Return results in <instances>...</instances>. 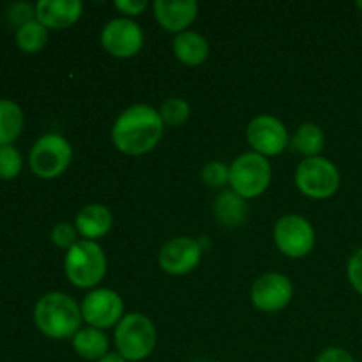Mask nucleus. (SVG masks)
<instances>
[{
    "instance_id": "f257e3e1",
    "label": "nucleus",
    "mask_w": 362,
    "mask_h": 362,
    "mask_svg": "<svg viewBox=\"0 0 362 362\" xmlns=\"http://www.w3.org/2000/svg\"><path fill=\"white\" fill-rule=\"evenodd\" d=\"M165 124L158 110L148 105H133L124 110L112 127V141L126 156L148 154L161 141Z\"/></svg>"
},
{
    "instance_id": "f03ea898",
    "label": "nucleus",
    "mask_w": 362,
    "mask_h": 362,
    "mask_svg": "<svg viewBox=\"0 0 362 362\" xmlns=\"http://www.w3.org/2000/svg\"><path fill=\"white\" fill-rule=\"evenodd\" d=\"M34 322L39 331L52 339H67L81 329V306L62 292H49L37 300Z\"/></svg>"
},
{
    "instance_id": "7ed1b4c3",
    "label": "nucleus",
    "mask_w": 362,
    "mask_h": 362,
    "mask_svg": "<svg viewBox=\"0 0 362 362\" xmlns=\"http://www.w3.org/2000/svg\"><path fill=\"white\" fill-rule=\"evenodd\" d=\"M117 352L127 362H140L152 356L158 343V331L148 317L127 313L115 327L113 334Z\"/></svg>"
},
{
    "instance_id": "20e7f679",
    "label": "nucleus",
    "mask_w": 362,
    "mask_h": 362,
    "mask_svg": "<svg viewBox=\"0 0 362 362\" xmlns=\"http://www.w3.org/2000/svg\"><path fill=\"white\" fill-rule=\"evenodd\" d=\"M64 271L76 288H94L106 274L105 251L95 240H78L71 250H67Z\"/></svg>"
},
{
    "instance_id": "39448f33",
    "label": "nucleus",
    "mask_w": 362,
    "mask_h": 362,
    "mask_svg": "<svg viewBox=\"0 0 362 362\" xmlns=\"http://www.w3.org/2000/svg\"><path fill=\"white\" fill-rule=\"evenodd\" d=\"M296 186L311 200H327L338 193L341 175L338 166L329 159L317 156L300 161L296 170Z\"/></svg>"
},
{
    "instance_id": "423d86ee",
    "label": "nucleus",
    "mask_w": 362,
    "mask_h": 362,
    "mask_svg": "<svg viewBox=\"0 0 362 362\" xmlns=\"http://www.w3.org/2000/svg\"><path fill=\"white\" fill-rule=\"evenodd\" d=\"M272 168L267 158L257 152H244L230 165V187L244 200L258 198L267 191Z\"/></svg>"
},
{
    "instance_id": "0eeeda50",
    "label": "nucleus",
    "mask_w": 362,
    "mask_h": 362,
    "mask_svg": "<svg viewBox=\"0 0 362 362\" xmlns=\"http://www.w3.org/2000/svg\"><path fill=\"white\" fill-rule=\"evenodd\" d=\"M73 147L62 134L49 133L39 138L30 151L32 172L41 179H55L62 175L71 165Z\"/></svg>"
},
{
    "instance_id": "6e6552de",
    "label": "nucleus",
    "mask_w": 362,
    "mask_h": 362,
    "mask_svg": "<svg viewBox=\"0 0 362 362\" xmlns=\"http://www.w3.org/2000/svg\"><path fill=\"white\" fill-rule=\"evenodd\" d=\"M313 225L299 214H286L278 219L274 226L276 247L288 258H304L313 251Z\"/></svg>"
},
{
    "instance_id": "1a4fd4ad",
    "label": "nucleus",
    "mask_w": 362,
    "mask_h": 362,
    "mask_svg": "<svg viewBox=\"0 0 362 362\" xmlns=\"http://www.w3.org/2000/svg\"><path fill=\"white\" fill-rule=\"evenodd\" d=\"M81 317L88 327L106 331L119 325L124 318V300L115 290L95 288L81 303Z\"/></svg>"
},
{
    "instance_id": "9d476101",
    "label": "nucleus",
    "mask_w": 362,
    "mask_h": 362,
    "mask_svg": "<svg viewBox=\"0 0 362 362\" xmlns=\"http://www.w3.org/2000/svg\"><path fill=\"white\" fill-rule=\"evenodd\" d=\"M246 138L253 152L264 156V158L279 156L290 145V136L285 124L274 115L255 117L247 124Z\"/></svg>"
},
{
    "instance_id": "9b49d317",
    "label": "nucleus",
    "mask_w": 362,
    "mask_h": 362,
    "mask_svg": "<svg viewBox=\"0 0 362 362\" xmlns=\"http://www.w3.org/2000/svg\"><path fill=\"white\" fill-rule=\"evenodd\" d=\"M144 30L131 18H115L101 30V45L115 59H131L144 46Z\"/></svg>"
},
{
    "instance_id": "f8f14e48",
    "label": "nucleus",
    "mask_w": 362,
    "mask_h": 362,
    "mask_svg": "<svg viewBox=\"0 0 362 362\" xmlns=\"http://www.w3.org/2000/svg\"><path fill=\"white\" fill-rule=\"evenodd\" d=\"M292 297V281L281 272H267L258 278L251 288V303L264 313H278L285 310Z\"/></svg>"
},
{
    "instance_id": "ddd939ff",
    "label": "nucleus",
    "mask_w": 362,
    "mask_h": 362,
    "mask_svg": "<svg viewBox=\"0 0 362 362\" xmlns=\"http://www.w3.org/2000/svg\"><path fill=\"white\" fill-rule=\"evenodd\" d=\"M202 251L204 247L200 240L193 237H175L159 251V267L172 276L189 274L200 264Z\"/></svg>"
},
{
    "instance_id": "4468645a",
    "label": "nucleus",
    "mask_w": 362,
    "mask_h": 362,
    "mask_svg": "<svg viewBox=\"0 0 362 362\" xmlns=\"http://www.w3.org/2000/svg\"><path fill=\"white\" fill-rule=\"evenodd\" d=\"M154 9V18L158 23L172 34H182L193 25L198 16V2L194 0H180V2H172V0H156L152 4Z\"/></svg>"
},
{
    "instance_id": "2eb2a0df",
    "label": "nucleus",
    "mask_w": 362,
    "mask_h": 362,
    "mask_svg": "<svg viewBox=\"0 0 362 362\" xmlns=\"http://www.w3.org/2000/svg\"><path fill=\"white\" fill-rule=\"evenodd\" d=\"M83 14L80 0H39L35 4V20L53 30H64L76 23Z\"/></svg>"
},
{
    "instance_id": "dca6fc26",
    "label": "nucleus",
    "mask_w": 362,
    "mask_h": 362,
    "mask_svg": "<svg viewBox=\"0 0 362 362\" xmlns=\"http://www.w3.org/2000/svg\"><path fill=\"white\" fill-rule=\"evenodd\" d=\"M113 216L106 205L101 204H88L78 212L76 226L78 233L87 240H95L105 237L112 230Z\"/></svg>"
},
{
    "instance_id": "f3484780",
    "label": "nucleus",
    "mask_w": 362,
    "mask_h": 362,
    "mask_svg": "<svg viewBox=\"0 0 362 362\" xmlns=\"http://www.w3.org/2000/svg\"><path fill=\"white\" fill-rule=\"evenodd\" d=\"M209 42L202 34L194 30H186L173 39V53L177 60L186 66H200L209 59Z\"/></svg>"
},
{
    "instance_id": "a211bd4d",
    "label": "nucleus",
    "mask_w": 362,
    "mask_h": 362,
    "mask_svg": "<svg viewBox=\"0 0 362 362\" xmlns=\"http://www.w3.org/2000/svg\"><path fill=\"white\" fill-rule=\"evenodd\" d=\"M214 216L221 225L237 228L244 225L247 218V204L235 191H221L214 202Z\"/></svg>"
},
{
    "instance_id": "6ab92c4d",
    "label": "nucleus",
    "mask_w": 362,
    "mask_h": 362,
    "mask_svg": "<svg viewBox=\"0 0 362 362\" xmlns=\"http://www.w3.org/2000/svg\"><path fill=\"white\" fill-rule=\"evenodd\" d=\"M73 349L87 361H99L110 352V339L105 331L94 327H81L73 336Z\"/></svg>"
},
{
    "instance_id": "aec40b11",
    "label": "nucleus",
    "mask_w": 362,
    "mask_h": 362,
    "mask_svg": "<svg viewBox=\"0 0 362 362\" xmlns=\"http://www.w3.org/2000/svg\"><path fill=\"white\" fill-rule=\"evenodd\" d=\"M23 129V112L11 99H0V147L11 145Z\"/></svg>"
},
{
    "instance_id": "412c9836",
    "label": "nucleus",
    "mask_w": 362,
    "mask_h": 362,
    "mask_svg": "<svg viewBox=\"0 0 362 362\" xmlns=\"http://www.w3.org/2000/svg\"><path fill=\"white\" fill-rule=\"evenodd\" d=\"M292 147L296 148L299 154L306 156L308 158H317L320 156V152L324 151L325 145V134L322 131V127H318L317 124H303V126L297 129L296 136L292 138Z\"/></svg>"
},
{
    "instance_id": "4be33fe9",
    "label": "nucleus",
    "mask_w": 362,
    "mask_h": 362,
    "mask_svg": "<svg viewBox=\"0 0 362 362\" xmlns=\"http://www.w3.org/2000/svg\"><path fill=\"white\" fill-rule=\"evenodd\" d=\"M46 41H48V28L37 20H32L28 23L21 25L16 30V45L20 46L23 52L35 53L39 49L45 48Z\"/></svg>"
},
{
    "instance_id": "5701e85b",
    "label": "nucleus",
    "mask_w": 362,
    "mask_h": 362,
    "mask_svg": "<svg viewBox=\"0 0 362 362\" xmlns=\"http://www.w3.org/2000/svg\"><path fill=\"white\" fill-rule=\"evenodd\" d=\"M159 115L165 126L168 127H179L189 119L191 108L189 103L186 99L180 98H170L163 103L161 110H159Z\"/></svg>"
},
{
    "instance_id": "b1692460",
    "label": "nucleus",
    "mask_w": 362,
    "mask_h": 362,
    "mask_svg": "<svg viewBox=\"0 0 362 362\" xmlns=\"http://www.w3.org/2000/svg\"><path fill=\"white\" fill-rule=\"evenodd\" d=\"M21 165V154L16 147L13 145H2L0 147V177L2 179H13L20 173Z\"/></svg>"
},
{
    "instance_id": "393cba45",
    "label": "nucleus",
    "mask_w": 362,
    "mask_h": 362,
    "mask_svg": "<svg viewBox=\"0 0 362 362\" xmlns=\"http://www.w3.org/2000/svg\"><path fill=\"white\" fill-rule=\"evenodd\" d=\"M202 179L209 187H216V189L223 187L225 184L230 182V166L219 161L207 163L202 170Z\"/></svg>"
},
{
    "instance_id": "a878e982",
    "label": "nucleus",
    "mask_w": 362,
    "mask_h": 362,
    "mask_svg": "<svg viewBox=\"0 0 362 362\" xmlns=\"http://www.w3.org/2000/svg\"><path fill=\"white\" fill-rule=\"evenodd\" d=\"M78 230L74 225L69 223H59L52 230V243L62 250H71L78 243Z\"/></svg>"
},
{
    "instance_id": "bb28decb",
    "label": "nucleus",
    "mask_w": 362,
    "mask_h": 362,
    "mask_svg": "<svg viewBox=\"0 0 362 362\" xmlns=\"http://www.w3.org/2000/svg\"><path fill=\"white\" fill-rule=\"evenodd\" d=\"M346 276H349L352 288L362 297V247L350 257L349 265H346Z\"/></svg>"
},
{
    "instance_id": "cd10ccee",
    "label": "nucleus",
    "mask_w": 362,
    "mask_h": 362,
    "mask_svg": "<svg viewBox=\"0 0 362 362\" xmlns=\"http://www.w3.org/2000/svg\"><path fill=\"white\" fill-rule=\"evenodd\" d=\"M317 362H357L354 359L352 354L345 349H339V346H331V349H325L324 352H320V356L317 357Z\"/></svg>"
},
{
    "instance_id": "c85d7f7f",
    "label": "nucleus",
    "mask_w": 362,
    "mask_h": 362,
    "mask_svg": "<svg viewBox=\"0 0 362 362\" xmlns=\"http://www.w3.org/2000/svg\"><path fill=\"white\" fill-rule=\"evenodd\" d=\"M115 7L126 16H140L148 7L147 0H117Z\"/></svg>"
},
{
    "instance_id": "c756f323",
    "label": "nucleus",
    "mask_w": 362,
    "mask_h": 362,
    "mask_svg": "<svg viewBox=\"0 0 362 362\" xmlns=\"http://www.w3.org/2000/svg\"><path fill=\"white\" fill-rule=\"evenodd\" d=\"M98 362H127L124 359L122 356H120L119 352H108L105 357H101Z\"/></svg>"
},
{
    "instance_id": "7c9ffc66",
    "label": "nucleus",
    "mask_w": 362,
    "mask_h": 362,
    "mask_svg": "<svg viewBox=\"0 0 362 362\" xmlns=\"http://www.w3.org/2000/svg\"><path fill=\"white\" fill-rule=\"evenodd\" d=\"M356 7H357V9H359L361 13H362V0H357V2H356Z\"/></svg>"
},
{
    "instance_id": "2f4dec72",
    "label": "nucleus",
    "mask_w": 362,
    "mask_h": 362,
    "mask_svg": "<svg viewBox=\"0 0 362 362\" xmlns=\"http://www.w3.org/2000/svg\"><path fill=\"white\" fill-rule=\"evenodd\" d=\"M193 362H207V361H193Z\"/></svg>"
}]
</instances>
